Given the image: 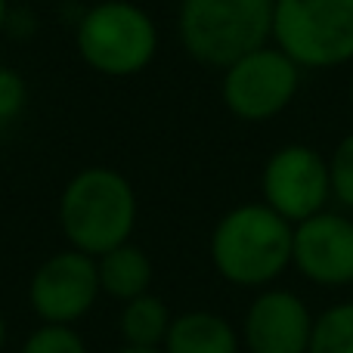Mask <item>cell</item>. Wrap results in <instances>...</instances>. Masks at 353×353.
Segmentation results:
<instances>
[{
	"label": "cell",
	"mask_w": 353,
	"mask_h": 353,
	"mask_svg": "<svg viewBox=\"0 0 353 353\" xmlns=\"http://www.w3.org/2000/svg\"><path fill=\"white\" fill-rule=\"evenodd\" d=\"M294 226L263 201H242L214 223L208 257L214 273L236 288L263 292L292 270Z\"/></svg>",
	"instance_id": "1"
},
{
	"label": "cell",
	"mask_w": 353,
	"mask_h": 353,
	"mask_svg": "<svg viewBox=\"0 0 353 353\" xmlns=\"http://www.w3.org/2000/svg\"><path fill=\"white\" fill-rule=\"evenodd\" d=\"M137 189L121 171L105 165L81 168L59 192V230L68 248L99 257L130 242L137 230Z\"/></svg>",
	"instance_id": "2"
},
{
	"label": "cell",
	"mask_w": 353,
	"mask_h": 353,
	"mask_svg": "<svg viewBox=\"0 0 353 353\" xmlns=\"http://www.w3.org/2000/svg\"><path fill=\"white\" fill-rule=\"evenodd\" d=\"M161 47L159 22L134 0H97L74 22V50L103 78H137L155 62Z\"/></svg>",
	"instance_id": "3"
},
{
	"label": "cell",
	"mask_w": 353,
	"mask_h": 353,
	"mask_svg": "<svg viewBox=\"0 0 353 353\" xmlns=\"http://www.w3.org/2000/svg\"><path fill=\"white\" fill-rule=\"evenodd\" d=\"M276 0H180L176 37L189 59L223 72L230 62L270 43Z\"/></svg>",
	"instance_id": "4"
},
{
	"label": "cell",
	"mask_w": 353,
	"mask_h": 353,
	"mask_svg": "<svg viewBox=\"0 0 353 353\" xmlns=\"http://www.w3.org/2000/svg\"><path fill=\"white\" fill-rule=\"evenodd\" d=\"M270 43L304 72L353 65V0H276Z\"/></svg>",
	"instance_id": "5"
},
{
	"label": "cell",
	"mask_w": 353,
	"mask_h": 353,
	"mask_svg": "<svg viewBox=\"0 0 353 353\" xmlns=\"http://www.w3.org/2000/svg\"><path fill=\"white\" fill-rule=\"evenodd\" d=\"M301 84L304 68L276 43H263L220 72V103L236 121L267 124L292 109Z\"/></svg>",
	"instance_id": "6"
},
{
	"label": "cell",
	"mask_w": 353,
	"mask_h": 353,
	"mask_svg": "<svg viewBox=\"0 0 353 353\" xmlns=\"http://www.w3.org/2000/svg\"><path fill=\"white\" fill-rule=\"evenodd\" d=\"M261 201L292 226L329 211V155L307 143H285L276 152H270L261 168Z\"/></svg>",
	"instance_id": "7"
},
{
	"label": "cell",
	"mask_w": 353,
	"mask_h": 353,
	"mask_svg": "<svg viewBox=\"0 0 353 353\" xmlns=\"http://www.w3.org/2000/svg\"><path fill=\"white\" fill-rule=\"evenodd\" d=\"M103 294L97 257L62 248L37 263L28 279V307L41 325H74L97 307Z\"/></svg>",
	"instance_id": "8"
},
{
	"label": "cell",
	"mask_w": 353,
	"mask_h": 353,
	"mask_svg": "<svg viewBox=\"0 0 353 353\" xmlns=\"http://www.w3.org/2000/svg\"><path fill=\"white\" fill-rule=\"evenodd\" d=\"M292 267L316 288L353 285V217L323 211L294 223Z\"/></svg>",
	"instance_id": "9"
},
{
	"label": "cell",
	"mask_w": 353,
	"mask_h": 353,
	"mask_svg": "<svg viewBox=\"0 0 353 353\" xmlns=\"http://www.w3.org/2000/svg\"><path fill=\"white\" fill-rule=\"evenodd\" d=\"M313 323L316 316L298 292L270 285L248 304L239 335L248 353H307Z\"/></svg>",
	"instance_id": "10"
},
{
	"label": "cell",
	"mask_w": 353,
	"mask_h": 353,
	"mask_svg": "<svg viewBox=\"0 0 353 353\" xmlns=\"http://www.w3.org/2000/svg\"><path fill=\"white\" fill-rule=\"evenodd\" d=\"M165 353H239L242 335L226 316L214 310H186L171 319Z\"/></svg>",
	"instance_id": "11"
},
{
	"label": "cell",
	"mask_w": 353,
	"mask_h": 353,
	"mask_svg": "<svg viewBox=\"0 0 353 353\" xmlns=\"http://www.w3.org/2000/svg\"><path fill=\"white\" fill-rule=\"evenodd\" d=\"M97 273H99V288H103V294L121 301V304L146 294L149 285H152V261H149L146 251L134 242H124V245H118V248L99 254Z\"/></svg>",
	"instance_id": "12"
},
{
	"label": "cell",
	"mask_w": 353,
	"mask_h": 353,
	"mask_svg": "<svg viewBox=\"0 0 353 353\" xmlns=\"http://www.w3.org/2000/svg\"><path fill=\"white\" fill-rule=\"evenodd\" d=\"M171 310L159 294L146 292L140 298L121 304V316H118V332H121L124 344L130 347H161L171 329Z\"/></svg>",
	"instance_id": "13"
},
{
	"label": "cell",
	"mask_w": 353,
	"mask_h": 353,
	"mask_svg": "<svg viewBox=\"0 0 353 353\" xmlns=\"http://www.w3.org/2000/svg\"><path fill=\"white\" fill-rule=\"evenodd\" d=\"M307 353H353V301L332 304L319 313Z\"/></svg>",
	"instance_id": "14"
},
{
	"label": "cell",
	"mask_w": 353,
	"mask_h": 353,
	"mask_svg": "<svg viewBox=\"0 0 353 353\" xmlns=\"http://www.w3.org/2000/svg\"><path fill=\"white\" fill-rule=\"evenodd\" d=\"M329 174H332V201L353 211V130L335 143L329 155Z\"/></svg>",
	"instance_id": "15"
},
{
	"label": "cell",
	"mask_w": 353,
	"mask_h": 353,
	"mask_svg": "<svg viewBox=\"0 0 353 353\" xmlns=\"http://www.w3.org/2000/svg\"><path fill=\"white\" fill-rule=\"evenodd\" d=\"M19 353H90L74 325H37Z\"/></svg>",
	"instance_id": "16"
},
{
	"label": "cell",
	"mask_w": 353,
	"mask_h": 353,
	"mask_svg": "<svg viewBox=\"0 0 353 353\" xmlns=\"http://www.w3.org/2000/svg\"><path fill=\"white\" fill-rule=\"evenodd\" d=\"M28 105V81L12 65H0V128H10Z\"/></svg>",
	"instance_id": "17"
},
{
	"label": "cell",
	"mask_w": 353,
	"mask_h": 353,
	"mask_svg": "<svg viewBox=\"0 0 353 353\" xmlns=\"http://www.w3.org/2000/svg\"><path fill=\"white\" fill-rule=\"evenodd\" d=\"M10 16H12V3L10 0H0V34L10 28Z\"/></svg>",
	"instance_id": "18"
},
{
	"label": "cell",
	"mask_w": 353,
	"mask_h": 353,
	"mask_svg": "<svg viewBox=\"0 0 353 353\" xmlns=\"http://www.w3.org/2000/svg\"><path fill=\"white\" fill-rule=\"evenodd\" d=\"M115 353H165L161 347H130V344H124V347H118Z\"/></svg>",
	"instance_id": "19"
},
{
	"label": "cell",
	"mask_w": 353,
	"mask_h": 353,
	"mask_svg": "<svg viewBox=\"0 0 353 353\" xmlns=\"http://www.w3.org/2000/svg\"><path fill=\"white\" fill-rule=\"evenodd\" d=\"M6 338H10V329H6V319H3V313H0V353L6 347Z\"/></svg>",
	"instance_id": "20"
},
{
	"label": "cell",
	"mask_w": 353,
	"mask_h": 353,
	"mask_svg": "<svg viewBox=\"0 0 353 353\" xmlns=\"http://www.w3.org/2000/svg\"><path fill=\"white\" fill-rule=\"evenodd\" d=\"M347 99H350V105H353V65H350V78H347Z\"/></svg>",
	"instance_id": "21"
}]
</instances>
